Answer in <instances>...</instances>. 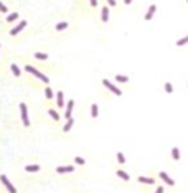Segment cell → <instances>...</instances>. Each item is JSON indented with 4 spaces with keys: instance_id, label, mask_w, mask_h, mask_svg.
<instances>
[{
    "instance_id": "cell-12",
    "label": "cell",
    "mask_w": 188,
    "mask_h": 193,
    "mask_svg": "<svg viewBox=\"0 0 188 193\" xmlns=\"http://www.w3.org/2000/svg\"><path fill=\"white\" fill-rule=\"evenodd\" d=\"M101 18H102V22H104V23H106V22L109 20V8H107V7H104V8H102V12H101Z\"/></svg>"
},
{
    "instance_id": "cell-29",
    "label": "cell",
    "mask_w": 188,
    "mask_h": 193,
    "mask_svg": "<svg viewBox=\"0 0 188 193\" xmlns=\"http://www.w3.org/2000/svg\"><path fill=\"white\" fill-rule=\"evenodd\" d=\"M0 12H3V13H5V12H7V7L3 5V3H2V2H0Z\"/></svg>"
},
{
    "instance_id": "cell-27",
    "label": "cell",
    "mask_w": 188,
    "mask_h": 193,
    "mask_svg": "<svg viewBox=\"0 0 188 193\" xmlns=\"http://www.w3.org/2000/svg\"><path fill=\"white\" fill-rule=\"evenodd\" d=\"M45 96L48 97V99H51V97H53V91H51V87H46V91H45Z\"/></svg>"
},
{
    "instance_id": "cell-25",
    "label": "cell",
    "mask_w": 188,
    "mask_h": 193,
    "mask_svg": "<svg viewBox=\"0 0 188 193\" xmlns=\"http://www.w3.org/2000/svg\"><path fill=\"white\" fill-rule=\"evenodd\" d=\"M48 112H50V116L53 117L55 121H58V119H60V116H58V112H56V111H53V109H50V111H48Z\"/></svg>"
},
{
    "instance_id": "cell-23",
    "label": "cell",
    "mask_w": 188,
    "mask_h": 193,
    "mask_svg": "<svg viewBox=\"0 0 188 193\" xmlns=\"http://www.w3.org/2000/svg\"><path fill=\"white\" fill-rule=\"evenodd\" d=\"M117 160H119V163L126 162V157H124V153H122V152H117Z\"/></svg>"
},
{
    "instance_id": "cell-1",
    "label": "cell",
    "mask_w": 188,
    "mask_h": 193,
    "mask_svg": "<svg viewBox=\"0 0 188 193\" xmlns=\"http://www.w3.org/2000/svg\"><path fill=\"white\" fill-rule=\"evenodd\" d=\"M26 71H30L31 74H33V76H36L38 79H41L43 83H48V81H50V79H48V78H46L45 74H43V73H40L38 69H35L33 66H26Z\"/></svg>"
},
{
    "instance_id": "cell-18",
    "label": "cell",
    "mask_w": 188,
    "mask_h": 193,
    "mask_svg": "<svg viewBox=\"0 0 188 193\" xmlns=\"http://www.w3.org/2000/svg\"><path fill=\"white\" fill-rule=\"evenodd\" d=\"M116 81H117V83H127L129 78L124 76V74H116Z\"/></svg>"
},
{
    "instance_id": "cell-8",
    "label": "cell",
    "mask_w": 188,
    "mask_h": 193,
    "mask_svg": "<svg viewBox=\"0 0 188 193\" xmlns=\"http://www.w3.org/2000/svg\"><path fill=\"white\" fill-rule=\"evenodd\" d=\"M25 26H26V22H25V20H23V22H20V23H18V25H17L15 28L12 30V35H17V33H20V31L23 30Z\"/></svg>"
},
{
    "instance_id": "cell-15",
    "label": "cell",
    "mask_w": 188,
    "mask_h": 193,
    "mask_svg": "<svg viewBox=\"0 0 188 193\" xmlns=\"http://www.w3.org/2000/svg\"><path fill=\"white\" fill-rule=\"evenodd\" d=\"M117 175L122 178V180H126V182H129L130 180V177H129V173L127 172H124V170H117Z\"/></svg>"
},
{
    "instance_id": "cell-31",
    "label": "cell",
    "mask_w": 188,
    "mask_h": 193,
    "mask_svg": "<svg viewBox=\"0 0 188 193\" xmlns=\"http://www.w3.org/2000/svg\"><path fill=\"white\" fill-rule=\"evenodd\" d=\"M107 3H109L111 7H114V5H116V0H107Z\"/></svg>"
},
{
    "instance_id": "cell-33",
    "label": "cell",
    "mask_w": 188,
    "mask_h": 193,
    "mask_svg": "<svg viewBox=\"0 0 188 193\" xmlns=\"http://www.w3.org/2000/svg\"><path fill=\"white\" fill-rule=\"evenodd\" d=\"M124 3H126V5H130V3H132V0H124Z\"/></svg>"
},
{
    "instance_id": "cell-17",
    "label": "cell",
    "mask_w": 188,
    "mask_h": 193,
    "mask_svg": "<svg viewBox=\"0 0 188 193\" xmlns=\"http://www.w3.org/2000/svg\"><path fill=\"white\" fill-rule=\"evenodd\" d=\"M97 114H99V107H97V104H92V106H91V116L96 119Z\"/></svg>"
},
{
    "instance_id": "cell-4",
    "label": "cell",
    "mask_w": 188,
    "mask_h": 193,
    "mask_svg": "<svg viewBox=\"0 0 188 193\" xmlns=\"http://www.w3.org/2000/svg\"><path fill=\"white\" fill-rule=\"evenodd\" d=\"M20 112H22V121H23L25 127H28V126H30V121H28V111H26L25 102H22V104H20Z\"/></svg>"
},
{
    "instance_id": "cell-7",
    "label": "cell",
    "mask_w": 188,
    "mask_h": 193,
    "mask_svg": "<svg viewBox=\"0 0 188 193\" xmlns=\"http://www.w3.org/2000/svg\"><path fill=\"white\" fill-rule=\"evenodd\" d=\"M170 153H172V158L175 160V162H178V160H180V157H182V153H180V149H178V147H172Z\"/></svg>"
},
{
    "instance_id": "cell-24",
    "label": "cell",
    "mask_w": 188,
    "mask_h": 193,
    "mask_svg": "<svg viewBox=\"0 0 188 193\" xmlns=\"http://www.w3.org/2000/svg\"><path fill=\"white\" fill-rule=\"evenodd\" d=\"M73 127V119H68V122H66V126H65V132H68L69 129Z\"/></svg>"
},
{
    "instance_id": "cell-21",
    "label": "cell",
    "mask_w": 188,
    "mask_h": 193,
    "mask_svg": "<svg viewBox=\"0 0 188 193\" xmlns=\"http://www.w3.org/2000/svg\"><path fill=\"white\" fill-rule=\"evenodd\" d=\"M35 58L36 60H46L48 55H46V53H35Z\"/></svg>"
},
{
    "instance_id": "cell-34",
    "label": "cell",
    "mask_w": 188,
    "mask_h": 193,
    "mask_svg": "<svg viewBox=\"0 0 188 193\" xmlns=\"http://www.w3.org/2000/svg\"><path fill=\"white\" fill-rule=\"evenodd\" d=\"M187 3H188V0H187Z\"/></svg>"
},
{
    "instance_id": "cell-3",
    "label": "cell",
    "mask_w": 188,
    "mask_h": 193,
    "mask_svg": "<svg viewBox=\"0 0 188 193\" xmlns=\"http://www.w3.org/2000/svg\"><path fill=\"white\" fill-rule=\"evenodd\" d=\"M158 177L162 178L163 183H165V185H168V187H173V185H175V180H173V178L170 177L167 172H158Z\"/></svg>"
},
{
    "instance_id": "cell-13",
    "label": "cell",
    "mask_w": 188,
    "mask_h": 193,
    "mask_svg": "<svg viewBox=\"0 0 188 193\" xmlns=\"http://www.w3.org/2000/svg\"><path fill=\"white\" fill-rule=\"evenodd\" d=\"M177 46H185V45H188V35H185V36H182L180 40H177V43H175Z\"/></svg>"
},
{
    "instance_id": "cell-9",
    "label": "cell",
    "mask_w": 188,
    "mask_h": 193,
    "mask_svg": "<svg viewBox=\"0 0 188 193\" xmlns=\"http://www.w3.org/2000/svg\"><path fill=\"white\" fill-rule=\"evenodd\" d=\"M137 180L140 183H145V185H153V183H155V180H153L152 177H139Z\"/></svg>"
},
{
    "instance_id": "cell-20",
    "label": "cell",
    "mask_w": 188,
    "mask_h": 193,
    "mask_svg": "<svg viewBox=\"0 0 188 193\" xmlns=\"http://www.w3.org/2000/svg\"><path fill=\"white\" fill-rule=\"evenodd\" d=\"M66 26H68V23H66V22H60V23H58V25H56V30H65V28H66Z\"/></svg>"
},
{
    "instance_id": "cell-32",
    "label": "cell",
    "mask_w": 188,
    "mask_h": 193,
    "mask_svg": "<svg viewBox=\"0 0 188 193\" xmlns=\"http://www.w3.org/2000/svg\"><path fill=\"white\" fill-rule=\"evenodd\" d=\"M91 5H92V7H96V5H97V0H91Z\"/></svg>"
},
{
    "instance_id": "cell-16",
    "label": "cell",
    "mask_w": 188,
    "mask_h": 193,
    "mask_svg": "<svg viewBox=\"0 0 188 193\" xmlns=\"http://www.w3.org/2000/svg\"><path fill=\"white\" fill-rule=\"evenodd\" d=\"M26 172H40V165H26Z\"/></svg>"
},
{
    "instance_id": "cell-2",
    "label": "cell",
    "mask_w": 188,
    "mask_h": 193,
    "mask_svg": "<svg viewBox=\"0 0 188 193\" xmlns=\"http://www.w3.org/2000/svg\"><path fill=\"white\" fill-rule=\"evenodd\" d=\"M102 84H104V86H106L111 92H114L116 96H121V94H122V91H121V89H119L117 86H114V84H112L111 81H107V79H102Z\"/></svg>"
},
{
    "instance_id": "cell-10",
    "label": "cell",
    "mask_w": 188,
    "mask_h": 193,
    "mask_svg": "<svg viewBox=\"0 0 188 193\" xmlns=\"http://www.w3.org/2000/svg\"><path fill=\"white\" fill-rule=\"evenodd\" d=\"M73 107H74V101H68V106H66V119H71V112H73Z\"/></svg>"
},
{
    "instance_id": "cell-26",
    "label": "cell",
    "mask_w": 188,
    "mask_h": 193,
    "mask_svg": "<svg viewBox=\"0 0 188 193\" xmlns=\"http://www.w3.org/2000/svg\"><path fill=\"white\" fill-rule=\"evenodd\" d=\"M17 18H18V13H12V15L7 17V22H13V20H17Z\"/></svg>"
},
{
    "instance_id": "cell-19",
    "label": "cell",
    "mask_w": 188,
    "mask_h": 193,
    "mask_svg": "<svg viewBox=\"0 0 188 193\" xmlns=\"http://www.w3.org/2000/svg\"><path fill=\"white\" fill-rule=\"evenodd\" d=\"M12 73H13V76H20V69H18V66L17 65H12Z\"/></svg>"
},
{
    "instance_id": "cell-22",
    "label": "cell",
    "mask_w": 188,
    "mask_h": 193,
    "mask_svg": "<svg viewBox=\"0 0 188 193\" xmlns=\"http://www.w3.org/2000/svg\"><path fill=\"white\" fill-rule=\"evenodd\" d=\"M58 106L65 107V104H63V92H58Z\"/></svg>"
},
{
    "instance_id": "cell-28",
    "label": "cell",
    "mask_w": 188,
    "mask_h": 193,
    "mask_svg": "<svg viewBox=\"0 0 188 193\" xmlns=\"http://www.w3.org/2000/svg\"><path fill=\"white\" fill-rule=\"evenodd\" d=\"M74 160H76V163H79V165H83V163H84V158H83V157H76Z\"/></svg>"
},
{
    "instance_id": "cell-6",
    "label": "cell",
    "mask_w": 188,
    "mask_h": 193,
    "mask_svg": "<svg viewBox=\"0 0 188 193\" xmlns=\"http://www.w3.org/2000/svg\"><path fill=\"white\" fill-rule=\"evenodd\" d=\"M155 12H157V5H155V3H152V5L148 7V10H147V13H145V17H144V18H145V20H152L153 18V15H155Z\"/></svg>"
},
{
    "instance_id": "cell-30",
    "label": "cell",
    "mask_w": 188,
    "mask_h": 193,
    "mask_svg": "<svg viewBox=\"0 0 188 193\" xmlns=\"http://www.w3.org/2000/svg\"><path fill=\"white\" fill-rule=\"evenodd\" d=\"M155 193H163V187L160 185V187H157V190H155Z\"/></svg>"
},
{
    "instance_id": "cell-14",
    "label": "cell",
    "mask_w": 188,
    "mask_h": 193,
    "mask_svg": "<svg viewBox=\"0 0 188 193\" xmlns=\"http://www.w3.org/2000/svg\"><path fill=\"white\" fill-rule=\"evenodd\" d=\"M73 170H74V168H73L71 165H66V167H58V168H56V172H58V173H65V172H73Z\"/></svg>"
},
{
    "instance_id": "cell-5",
    "label": "cell",
    "mask_w": 188,
    "mask_h": 193,
    "mask_svg": "<svg viewBox=\"0 0 188 193\" xmlns=\"http://www.w3.org/2000/svg\"><path fill=\"white\" fill-rule=\"evenodd\" d=\"M0 180H2V183L5 185V187H7V190H8L10 193H17V188L13 187V185H12V183H10V180H8V178H7L5 175H2V177H0Z\"/></svg>"
},
{
    "instance_id": "cell-11",
    "label": "cell",
    "mask_w": 188,
    "mask_h": 193,
    "mask_svg": "<svg viewBox=\"0 0 188 193\" xmlns=\"http://www.w3.org/2000/svg\"><path fill=\"white\" fill-rule=\"evenodd\" d=\"M163 89H165L167 94H172V92H173V84L170 81H165V83H163Z\"/></svg>"
}]
</instances>
